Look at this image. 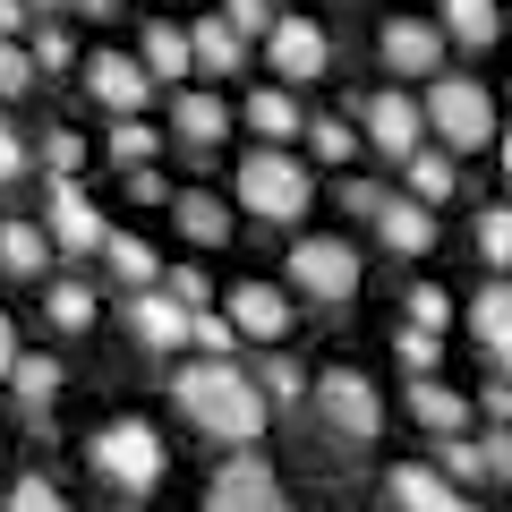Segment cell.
<instances>
[{"instance_id":"1","label":"cell","mask_w":512,"mask_h":512,"mask_svg":"<svg viewBox=\"0 0 512 512\" xmlns=\"http://www.w3.org/2000/svg\"><path fill=\"white\" fill-rule=\"evenodd\" d=\"M171 402H180V419L197 427L205 444H231V453H248V444L265 436V419H274L256 367H239V359H188L180 376H171Z\"/></svg>"},{"instance_id":"2","label":"cell","mask_w":512,"mask_h":512,"mask_svg":"<svg viewBox=\"0 0 512 512\" xmlns=\"http://www.w3.org/2000/svg\"><path fill=\"white\" fill-rule=\"evenodd\" d=\"M231 197H239V214H256V222H299L316 205V163H299L291 146H256V154H239Z\"/></svg>"},{"instance_id":"3","label":"cell","mask_w":512,"mask_h":512,"mask_svg":"<svg viewBox=\"0 0 512 512\" xmlns=\"http://www.w3.org/2000/svg\"><path fill=\"white\" fill-rule=\"evenodd\" d=\"M86 461H94V478H103L111 495H154L163 487V470H171V453H163V436H154L146 419H103L94 427V444H86Z\"/></svg>"},{"instance_id":"4","label":"cell","mask_w":512,"mask_h":512,"mask_svg":"<svg viewBox=\"0 0 512 512\" xmlns=\"http://www.w3.org/2000/svg\"><path fill=\"white\" fill-rule=\"evenodd\" d=\"M427 137L444 154H487L495 146V94L478 77H427Z\"/></svg>"},{"instance_id":"5","label":"cell","mask_w":512,"mask_h":512,"mask_svg":"<svg viewBox=\"0 0 512 512\" xmlns=\"http://www.w3.org/2000/svg\"><path fill=\"white\" fill-rule=\"evenodd\" d=\"M308 410H316V427H325L342 453H367V444L384 436V393L367 376H350V367H333V376L308 384Z\"/></svg>"},{"instance_id":"6","label":"cell","mask_w":512,"mask_h":512,"mask_svg":"<svg viewBox=\"0 0 512 512\" xmlns=\"http://www.w3.org/2000/svg\"><path fill=\"white\" fill-rule=\"evenodd\" d=\"M291 291L316 299V308H342V299L359 291V248H350L342 231H325V239H291Z\"/></svg>"},{"instance_id":"7","label":"cell","mask_w":512,"mask_h":512,"mask_svg":"<svg viewBox=\"0 0 512 512\" xmlns=\"http://www.w3.org/2000/svg\"><path fill=\"white\" fill-rule=\"evenodd\" d=\"M205 512H299V504H291V487L274 478V461L231 453L214 478H205Z\"/></svg>"},{"instance_id":"8","label":"cell","mask_w":512,"mask_h":512,"mask_svg":"<svg viewBox=\"0 0 512 512\" xmlns=\"http://www.w3.org/2000/svg\"><path fill=\"white\" fill-rule=\"evenodd\" d=\"M359 137L384 154V163H410V154L427 146V111L410 103L402 86H384V94H367V103H359Z\"/></svg>"},{"instance_id":"9","label":"cell","mask_w":512,"mask_h":512,"mask_svg":"<svg viewBox=\"0 0 512 512\" xmlns=\"http://www.w3.org/2000/svg\"><path fill=\"white\" fill-rule=\"evenodd\" d=\"M43 231H52V248H60V256H103L111 222H103V205H94L77 180H52V205H43Z\"/></svg>"},{"instance_id":"10","label":"cell","mask_w":512,"mask_h":512,"mask_svg":"<svg viewBox=\"0 0 512 512\" xmlns=\"http://www.w3.org/2000/svg\"><path fill=\"white\" fill-rule=\"evenodd\" d=\"M188 325H197V308H180L163 282H154V291H128V342L137 350L171 359V350H188Z\"/></svg>"},{"instance_id":"11","label":"cell","mask_w":512,"mask_h":512,"mask_svg":"<svg viewBox=\"0 0 512 512\" xmlns=\"http://www.w3.org/2000/svg\"><path fill=\"white\" fill-rule=\"evenodd\" d=\"M265 60H274L282 86H308V77H325V69H333V43H325V26H316V18H274V35H265Z\"/></svg>"},{"instance_id":"12","label":"cell","mask_w":512,"mask_h":512,"mask_svg":"<svg viewBox=\"0 0 512 512\" xmlns=\"http://www.w3.org/2000/svg\"><path fill=\"white\" fill-rule=\"evenodd\" d=\"M86 94L120 120V111H146L154 103V77H146V60H137V52H94L86 60Z\"/></svg>"},{"instance_id":"13","label":"cell","mask_w":512,"mask_h":512,"mask_svg":"<svg viewBox=\"0 0 512 512\" xmlns=\"http://www.w3.org/2000/svg\"><path fill=\"white\" fill-rule=\"evenodd\" d=\"M384 69L393 77H444V26L436 18H393L384 26Z\"/></svg>"},{"instance_id":"14","label":"cell","mask_w":512,"mask_h":512,"mask_svg":"<svg viewBox=\"0 0 512 512\" xmlns=\"http://www.w3.org/2000/svg\"><path fill=\"white\" fill-rule=\"evenodd\" d=\"M384 495H393L402 512H478V495H470V487H453L436 461H402V470L384 478Z\"/></svg>"},{"instance_id":"15","label":"cell","mask_w":512,"mask_h":512,"mask_svg":"<svg viewBox=\"0 0 512 512\" xmlns=\"http://www.w3.org/2000/svg\"><path fill=\"white\" fill-rule=\"evenodd\" d=\"M222 137H231V103H222V94H205V86L171 94V146L180 154H214Z\"/></svg>"},{"instance_id":"16","label":"cell","mask_w":512,"mask_h":512,"mask_svg":"<svg viewBox=\"0 0 512 512\" xmlns=\"http://www.w3.org/2000/svg\"><path fill=\"white\" fill-rule=\"evenodd\" d=\"M222 316L239 325V342H282V333H291V299H282L274 282H239V291L222 299Z\"/></svg>"},{"instance_id":"17","label":"cell","mask_w":512,"mask_h":512,"mask_svg":"<svg viewBox=\"0 0 512 512\" xmlns=\"http://www.w3.org/2000/svg\"><path fill=\"white\" fill-rule=\"evenodd\" d=\"M367 231H376L393 256H427V248H436V205H419V197L402 188V197L376 205V222H367Z\"/></svg>"},{"instance_id":"18","label":"cell","mask_w":512,"mask_h":512,"mask_svg":"<svg viewBox=\"0 0 512 512\" xmlns=\"http://www.w3.org/2000/svg\"><path fill=\"white\" fill-rule=\"evenodd\" d=\"M410 419H419L427 436H461L478 410H470V393H461V384H444V376H410Z\"/></svg>"},{"instance_id":"19","label":"cell","mask_w":512,"mask_h":512,"mask_svg":"<svg viewBox=\"0 0 512 512\" xmlns=\"http://www.w3.org/2000/svg\"><path fill=\"white\" fill-rule=\"evenodd\" d=\"M171 222H180V239H188V248H222L239 214L214 197V188H171Z\"/></svg>"},{"instance_id":"20","label":"cell","mask_w":512,"mask_h":512,"mask_svg":"<svg viewBox=\"0 0 512 512\" xmlns=\"http://www.w3.org/2000/svg\"><path fill=\"white\" fill-rule=\"evenodd\" d=\"M239 120L256 128V146H291L299 128H308V111H299V94H291V86L274 77L265 94H248V103H239Z\"/></svg>"},{"instance_id":"21","label":"cell","mask_w":512,"mask_h":512,"mask_svg":"<svg viewBox=\"0 0 512 512\" xmlns=\"http://www.w3.org/2000/svg\"><path fill=\"white\" fill-rule=\"evenodd\" d=\"M470 333H478V350H487V359L512 376V282H504V274L470 299Z\"/></svg>"},{"instance_id":"22","label":"cell","mask_w":512,"mask_h":512,"mask_svg":"<svg viewBox=\"0 0 512 512\" xmlns=\"http://www.w3.org/2000/svg\"><path fill=\"white\" fill-rule=\"evenodd\" d=\"M52 231H43V222H0V274L9 282H43L52 274Z\"/></svg>"},{"instance_id":"23","label":"cell","mask_w":512,"mask_h":512,"mask_svg":"<svg viewBox=\"0 0 512 512\" xmlns=\"http://www.w3.org/2000/svg\"><path fill=\"white\" fill-rule=\"evenodd\" d=\"M137 60H146V77L154 86H180L188 69H197V52H188V26H137Z\"/></svg>"},{"instance_id":"24","label":"cell","mask_w":512,"mask_h":512,"mask_svg":"<svg viewBox=\"0 0 512 512\" xmlns=\"http://www.w3.org/2000/svg\"><path fill=\"white\" fill-rule=\"evenodd\" d=\"M103 265H111L120 291H154V282H163V256H154L137 231H111V239H103Z\"/></svg>"},{"instance_id":"25","label":"cell","mask_w":512,"mask_h":512,"mask_svg":"<svg viewBox=\"0 0 512 512\" xmlns=\"http://www.w3.org/2000/svg\"><path fill=\"white\" fill-rule=\"evenodd\" d=\"M444 43H461V52H487L495 35H504V9L495 0H444Z\"/></svg>"},{"instance_id":"26","label":"cell","mask_w":512,"mask_h":512,"mask_svg":"<svg viewBox=\"0 0 512 512\" xmlns=\"http://www.w3.org/2000/svg\"><path fill=\"white\" fill-rule=\"evenodd\" d=\"M188 52H197V77H231L239 60H248V35H231L222 18H205V26H188Z\"/></svg>"},{"instance_id":"27","label":"cell","mask_w":512,"mask_h":512,"mask_svg":"<svg viewBox=\"0 0 512 512\" xmlns=\"http://www.w3.org/2000/svg\"><path fill=\"white\" fill-rule=\"evenodd\" d=\"M256 384H265V402H274V410H299L316 376H308V367H299L282 342H265V367H256Z\"/></svg>"},{"instance_id":"28","label":"cell","mask_w":512,"mask_h":512,"mask_svg":"<svg viewBox=\"0 0 512 512\" xmlns=\"http://www.w3.org/2000/svg\"><path fill=\"white\" fill-rule=\"evenodd\" d=\"M402 180H410V197H419V205H444L461 188V171H453V154H444V146H419L402 163Z\"/></svg>"},{"instance_id":"29","label":"cell","mask_w":512,"mask_h":512,"mask_svg":"<svg viewBox=\"0 0 512 512\" xmlns=\"http://www.w3.org/2000/svg\"><path fill=\"white\" fill-rule=\"evenodd\" d=\"M94 308H103L94 282H52V291H43V325H52V333H86Z\"/></svg>"},{"instance_id":"30","label":"cell","mask_w":512,"mask_h":512,"mask_svg":"<svg viewBox=\"0 0 512 512\" xmlns=\"http://www.w3.org/2000/svg\"><path fill=\"white\" fill-rule=\"evenodd\" d=\"M9 384H18V402L35 410H52V393H60V359H43V350H18V367H9Z\"/></svg>"},{"instance_id":"31","label":"cell","mask_w":512,"mask_h":512,"mask_svg":"<svg viewBox=\"0 0 512 512\" xmlns=\"http://www.w3.org/2000/svg\"><path fill=\"white\" fill-rule=\"evenodd\" d=\"M444 453H436V470L453 478V487H487V444L470 436V427H461V436H436Z\"/></svg>"},{"instance_id":"32","label":"cell","mask_w":512,"mask_h":512,"mask_svg":"<svg viewBox=\"0 0 512 512\" xmlns=\"http://www.w3.org/2000/svg\"><path fill=\"white\" fill-rule=\"evenodd\" d=\"M35 163L52 171V180H77V171H86V137H77V128H43V137H35Z\"/></svg>"},{"instance_id":"33","label":"cell","mask_w":512,"mask_h":512,"mask_svg":"<svg viewBox=\"0 0 512 512\" xmlns=\"http://www.w3.org/2000/svg\"><path fill=\"white\" fill-rule=\"evenodd\" d=\"M393 359H402V376H436V367H444V333L402 325V333H393Z\"/></svg>"},{"instance_id":"34","label":"cell","mask_w":512,"mask_h":512,"mask_svg":"<svg viewBox=\"0 0 512 512\" xmlns=\"http://www.w3.org/2000/svg\"><path fill=\"white\" fill-rule=\"evenodd\" d=\"M154 146H163V137H154V128L137 120V111H120V120H111V163H120V171L154 163Z\"/></svg>"},{"instance_id":"35","label":"cell","mask_w":512,"mask_h":512,"mask_svg":"<svg viewBox=\"0 0 512 512\" xmlns=\"http://www.w3.org/2000/svg\"><path fill=\"white\" fill-rule=\"evenodd\" d=\"M308 154L316 163H350V154H359V128H350L342 111H325V120H308Z\"/></svg>"},{"instance_id":"36","label":"cell","mask_w":512,"mask_h":512,"mask_svg":"<svg viewBox=\"0 0 512 512\" xmlns=\"http://www.w3.org/2000/svg\"><path fill=\"white\" fill-rule=\"evenodd\" d=\"M35 52H26V35H0V103H18L26 86H35Z\"/></svg>"},{"instance_id":"37","label":"cell","mask_w":512,"mask_h":512,"mask_svg":"<svg viewBox=\"0 0 512 512\" xmlns=\"http://www.w3.org/2000/svg\"><path fill=\"white\" fill-rule=\"evenodd\" d=\"M478 256H487L495 274H512V205H487L478 214Z\"/></svg>"},{"instance_id":"38","label":"cell","mask_w":512,"mask_h":512,"mask_svg":"<svg viewBox=\"0 0 512 512\" xmlns=\"http://www.w3.org/2000/svg\"><path fill=\"white\" fill-rule=\"evenodd\" d=\"M188 342H197L205 359H231V350H239V325H231L222 308H197V325H188Z\"/></svg>"},{"instance_id":"39","label":"cell","mask_w":512,"mask_h":512,"mask_svg":"<svg viewBox=\"0 0 512 512\" xmlns=\"http://www.w3.org/2000/svg\"><path fill=\"white\" fill-rule=\"evenodd\" d=\"M9 512H69V495H60L43 470H26L18 487H9Z\"/></svg>"},{"instance_id":"40","label":"cell","mask_w":512,"mask_h":512,"mask_svg":"<svg viewBox=\"0 0 512 512\" xmlns=\"http://www.w3.org/2000/svg\"><path fill=\"white\" fill-rule=\"evenodd\" d=\"M222 26H231V35H248V43H265V35H274V0H231V9H222Z\"/></svg>"},{"instance_id":"41","label":"cell","mask_w":512,"mask_h":512,"mask_svg":"<svg viewBox=\"0 0 512 512\" xmlns=\"http://www.w3.org/2000/svg\"><path fill=\"white\" fill-rule=\"evenodd\" d=\"M26 52H35V69H43V77L69 69V35H60V26H26Z\"/></svg>"},{"instance_id":"42","label":"cell","mask_w":512,"mask_h":512,"mask_svg":"<svg viewBox=\"0 0 512 512\" xmlns=\"http://www.w3.org/2000/svg\"><path fill=\"white\" fill-rule=\"evenodd\" d=\"M163 291L180 299V308H214V282H205V265H171V274H163Z\"/></svg>"},{"instance_id":"43","label":"cell","mask_w":512,"mask_h":512,"mask_svg":"<svg viewBox=\"0 0 512 512\" xmlns=\"http://www.w3.org/2000/svg\"><path fill=\"white\" fill-rule=\"evenodd\" d=\"M410 325L444 333V325H453V291H436V282H419V291H410Z\"/></svg>"},{"instance_id":"44","label":"cell","mask_w":512,"mask_h":512,"mask_svg":"<svg viewBox=\"0 0 512 512\" xmlns=\"http://www.w3.org/2000/svg\"><path fill=\"white\" fill-rule=\"evenodd\" d=\"M35 171V146H26L18 128H9V111H0V180H26Z\"/></svg>"},{"instance_id":"45","label":"cell","mask_w":512,"mask_h":512,"mask_svg":"<svg viewBox=\"0 0 512 512\" xmlns=\"http://www.w3.org/2000/svg\"><path fill=\"white\" fill-rule=\"evenodd\" d=\"M384 197H393V188H376V180H342V214H359V222H376Z\"/></svg>"},{"instance_id":"46","label":"cell","mask_w":512,"mask_h":512,"mask_svg":"<svg viewBox=\"0 0 512 512\" xmlns=\"http://www.w3.org/2000/svg\"><path fill=\"white\" fill-rule=\"evenodd\" d=\"M120 180H128V197H137V205H171V188H163V171H154V163L120 171Z\"/></svg>"},{"instance_id":"47","label":"cell","mask_w":512,"mask_h":512,"mask_svg":"<svg viewBox=\"0 0 512 512\" xmlns=\"http://www.w3.org/2000/svg\"><path fill=\"white\" fill-rule=\"evenodd\" d=\"M478 444H487V478H512V427H487Z\"/></svg>"},{"instance_id":"48","label":"cell","mask_w":512,"mask_h":512,"mask_svg":"<svg viewBox=\"0 0 512 512\" xmlns=\"http://www.w3.org/2000/svg\"><path fill=\"white\" fill-rule=\"evenodd\" d=\"M478 402H487V427H512V376H495Z\"/></svg>"},{"instance_id":"49","label":"cell","mask_w":512,"mask_h":512,"mask_svg":"<svg viewBox=\"0 0 512 512\" xmlns=\"http://www.w3.org/2000/svg\"><path fill=\"white\" fill-rule=\"evenodd\" d=\"M26 18H35L26 0H0V35H26Z\"/></svg>"},{"instance_id":"50","label":"cell","mask_w":512,"mask_h":512,"mask_svg":"<svg viewBox=\"0 0 512 512\" xmlns=\"http://www.w3.org/2000/svg\"><path fill=\"white\" fill-rule=\"evenodd\" d=\"M9 367H18V333H9V316H0V384H9Z\"/></svg>"},{"instance_id":"51","label":"cell","mask_w":512,"mask_h":512,"mask_svg":"<svg viewBox=\"0 0 512 512\" xmlns=\"http://www.w3.org/2000/svg\"><path fill=\"white\" fill-rule=\"evenodd\" d=\"M77 18H111V9H120V0H69Z\"/></svg>"},{"instance_id":"52","label":"cell","mask_w":512,"mask_h":512,"mask_svg":"<svg viewBox=\"0 0 512 512\" xmlns=\"http://www.w3.org/2000/svg\"><path fill=\"white\" fill-rule=\"evenodd\" d=\"M495 146H504V180H512V128H504V137H495Z\"/></svg>"},{"instance_id":"53","label":"cell","mask_w":512,"mask_h":512,"mask_svg":"<svg viewBox=\"0 0 512 512\" xmlns=\"http://www.w3.org/2000/svg\"><path fill=\"white\" fill-rule=\"evenodd\" d=\"M26 9H69V0H26Z\"/></svg>"},{"instance_id":"54","label":"cell","mask_w":512,"mask_h":512,"mask_svg":"<svg viewBox=\"0 0 512 512\" xmlns=\"http://www.w3.org/2000/svg\"><path fill=\"white\" fill-rule=\"evenodd\" d=\"M120 512H137V504H120Z\"/></svg>"}]
</instances>
